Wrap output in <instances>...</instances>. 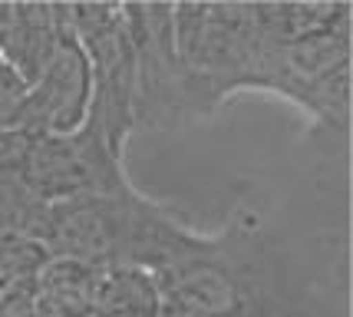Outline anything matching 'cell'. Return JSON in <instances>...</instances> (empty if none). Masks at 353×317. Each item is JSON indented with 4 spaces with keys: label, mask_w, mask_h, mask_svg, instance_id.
<instances>
[{
    "label": "cell",
    "mask_w": 353,
    "mask_h": 317,
    "mask_svg": "<svg viewBox=\"0 0 353 317\" xmlns=\"http://www.w3.org/2000/svg\"><path fill=\"white\" fill-rule=\"evenodd\" d=\"M152 278L159 304L201 317H307L291 261L245 209Z\"/></svg>",
    "instance_id": "6da1fadb"
},
{
    "label": "cell",
    "mask_w": 353,
    "mask_h": 317,
    "mask_svg": "<svg viewBox=\"0 0 353 317\" xmlns=\"http://www.w3.org/2000/svg\"><path fill=\"white\" fill-rule=\"evenodd\" d=\"M172 40L208 116L234 93L254 90L264 53L254 3H172Z\"/></svg>",
    "instance_id": "7a4b0ae2"
},
{
    "label": "cell",
    "mask_w": 353,
    "mask_h": 317,
    "mask_svg": "<svg viewBox=\"0 0 353 317\" xmlns=\"http://www.w3.org/2000/svg\"><path fill=\"white\" fill-rule=\"evenodd\" d=\"M123 14L136 57L132 133H172L185 122L208 119L199 86L175 53L172 3H123Z\"/></svg>",
    "instance_id": "3957f363"
},
{
    "label": "cell",
    "mask_w": 353,
    "mask_h": 317,
    "mask_svg": "<svg viewBox=\"0 0 353 317\" xmlns=\"http://www.w3.org/2000/svg\"><path fill=\"white\" fill-rule=\"evenodd\" d=\"M70 27L90 60L92 103L90 116L99 122L109 149L123 159L132 136V90L136 57L125 30L123 3H66Z\"/></svg>",
    "instance_id": "277c9868"
},
{
    "label": "cell",
    "mask_w": 353,
    "mask_h": 317,
    "mask_svg": "<svg viewBox=\"0 0 353 317\" xmlns=\"http://www.w3.org/2000/svg\"><path fill=\"white\" fill-rule=\"evenodd\" d=\"M17 179L33 198L46 205L83 195H116L132 185L123 159L109 149L92 116H86V122L73 133L30 136V149L23 155Z\"/></svg>",
    "instance_id": "5b68a950"
},
{
    "label": "cell",
    "mask_w": 353,
    "mask_h": 317,
    "mask_svg": "<svg viewBox=\"0 0 353 317\" xmlns=\"http://www.w3.org/2000/svg\"><path fill=\"white\" fill-rule=\"evenodd\" d=\"M145 195L132 185L116 195H83L46 205L37 242L50 258H73L96 268L125 265L132 228Z\"/></svg>",
    "instance_id": "8992f818"
},
{
    "label": "cell",
    "mask_w": 353,
    "mask_h": 317,
    "mask_svg": "<svg viewBox=\"0 0 353 317\" xmlns=\"http://www.w3.org/2000/svg\"><path fill=\"white\" fill-rule=\"evenodd\" d=\"M70 14V10H66ZM92 103V76H90V60L83 53V46L73 37V27L63 33L60 50L43 70V76L27 86V93L20 96V103L10 113L14 129H23L30 136L40 133H73L79 129L86 116H90Z\"/></svg>",
    "instance_id": "52a82bcc"
},
{
    "label": "cell",
    "mask_w": 353,
    "mask_h": 317,
    "mask_svg": "<svg viewBox=\"0 0 353 317\" xmlns=\"http://www.w3.org/2000/svg\"><path fill=\"white\" fill-rule=\"evenodd\" d=\"M350 14L353 10H347L327 27L288 44H264L254 90L277 93L297 106L307 86H314L323 73L340 63H350Z\"/></svg>",
    "instance_id": "ba28073f"
},
{
    "label": "cell",
    "mask_w": 353,
    "mask_h": 317,
    "mask_svg": "<svg viewBox=\"0 0 353 317\" xmlns=\"http://www.w3.org/2000/svg\"><path fill=\"white\" fill-rule=\"evenodd\" d=\"M70 30L66 3H0V60L33 86Z\"/></svg>",
    "instance_id": "9c48e42d"
},
{
    "label": "cell",
    "mask_w": 353,
    "mask_h": 317,
    "mask_svg": "<svg viewBox=\"0 0 353 317\" xmlns=\"http://www.w3.org/2000/svg\"><path fill=\"white\" fill-rule=\"evenodd\" d=\"M96 317H155L159 314V287L155 278L142 268L112 265L99 271L92 291Z\"/></svg>",
    "instance_id": "30bf717a"
},
{
    "label": "cell",
    "mask_w": 353,
    "mask_h": 317,
    "mask_svg": "<svg viewBox=\"0 0 353 317\" xmlns=\"http://www.w3.org/2000/svg\"><path fill=\"white\" fill-rule=\"evenodd\" d=\"M347 10H353L347 0L343 3H337V0H330V3H321V0H307V3H254L264 44H288V40H297V37H307V33L327 27L330 20H337Z\"/></svg>",
    "instance_id": "8fae6325"
},
{
    "label": "cell",
    "mask_w": 353,
    "mask_h": 317,
    "mask_svg": "<svg viewBox=\"0 0 353 317\" xmlns=\"http://www.w3.org/2000/svg\"><path fill=\"white\" fill-rule=\"evenodd\" d=\"M297 106L310 116L314 126H321L334 136L350 133V63H340L330 73H323L307 93L297 99Z\"/></svg>",
    "instance_id": "7c38bea8"
},
{
    "label": "cell",
    "mask_w": 353,
    "mask_h": 317,
    "mask_svg": "<svg viewBox=\"0 0 353 317\" xmlns=\"http://www.w3.org/2000/svg\"><path fill=\"white\" fill-rule=\"evenodd\" d=\"M46 261H50V251L43 242L17 228H0V287L3 291L37 285Z\"/></svg>",
    "instance_id": "4fadbf2b"
},
{
    "label": "cell",
    "mask_w": 353,
    "mask_h": 317,
    "mask_svg": "<svg viewBox=\"0 0 353 317\" xmlns=\"http://www.w3.org/2000/svg\"><path fill=\"white\" fill-rule=\"evenodd\" d=\"M3 294H7V291H3V287H0V301H3Z\"/></svg>",
    "instance_id": "5bb4252c"
}]
</instances>
